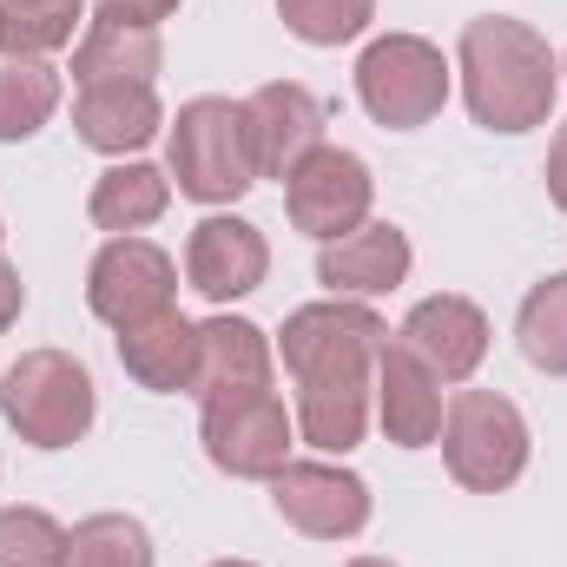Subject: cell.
Returning a JSON list of instances; mask_svg holds the SVG:
<instances>
[{
    "mask_svg": "<svg viewBox=\"0 0 567 567\" xmlns=\"http://www.w3.org/2000/svg\"><path fill=\"white\" fill-rule=\"evenodd\" d=\"M390 343V323L370 303H303L284 317V370L297 377V429L323 455H350L370 429L377 403V350Z\"/></svg>",
    "mask_w": 567,
    "mask_h": 567,
    "instance_id": "6da1fadb",
    "label": "cell"
},
{
    "mask_svg": "<svg viewBox=\"0 0 567 567\" xmlns=\"http://www.w3.org/2000/svg\"><path fill=\"white\" fill-rule=\"evenodd\" d=\"M462 100L475 113V126L488 133H535L555 113L561 93V60L548 53V40L508 13H482L462 27Z\"/></svg>",
    "mask_w": 567,
    "mask_h": 567,
    "instance_id": "7a4b0ae2",
    "label": "cell"
},
{
    "mask_svg": "<svg viewBox=\"0 0 567 567\" xmlns=\"http://www.w3.org/2000/svg\"><path fill=\"white\" fill-rule=\"evenodd\" d=\"M172 185L198 205H231L258 185V165H251V133H245V106L231 100H192L178 106L172 120Z\"/></svg>",
    "mask_w": 567,
    "mask_h": 567,
    "instance_id": "3957f363",
    "label": "cell"
},
{
    "mask_svg": "<svg viewBox=\"0 0 567 567\" xmlns=\"http://www.w3.org/2000/svg\"><path fill=\"white\" fill-rule=\"evenodd\" d=\"M435 442H442L449 475L462 488H475V495H502L528 468V423L495 390H455L449 410H442V435Z\"/></svg>",
    "mask_w": 567,
    "mask_h": 567,
    "instance_id": "277c9868",
    "label": "cell"
},
{
    "mask_svg": "<svg viewBox=\"0 0 567 567\" xmlns=\"http://www.w3.org/2000/svg\"><path fill=\"white\" fill-rule=\"evenodd\" d=\"M93 377L86 363H73L66 350H27L7 377H0V416L20 429V442L33 449H66L93 429Z\"/></svg>",
    "mask_w": 567,
    "mask_h": 567,
    "instance_id": "5b68a950",
    "label": "cell"
},
{
    "mask_svg": "<svg viewBox=\"0 0 567 567\" xmlns=\"http://www.w3.org/2000/svg\"><path fill=\"white\" fill-rule=\"evenodd\" d=\"M357 100H363V113L377 126L416 133L449 100V60L429 40H416V33H383L357 60Z\"/></svg>",
    "mask_w": 567,
    "mask_h": 567,
    "instance_id": "8992f818",
    "label": "cell"
},
{
    "mask_svg": "<svg viewBox=\"0 0 567 567\" xmlns=\"http://www.w3.org/2000/svg\"><path fill=\"white\" fill-rule=\"evenodd\" d=\"M370 198H377V178L357 152L343 145H317L290 178H284V212L303 238H350L357 225H370Z\"/></svg>",
    "mask_w": 567,
    "mask_h": 567,
    "instance_id": "52a82bcc",
    "label": "cell"
},
{
    "mask_svg": "<svg viewBox=\"0 0 567 567\" xmlns=\"http://www.w3.org/2000/svg\"><path fill=\"white\" fill-rule=\"evenodd\" d=\"M198 435H205V455L238 475V482H271L284 462H290V416H284L278 390H245V396H218V403H198Z\"/></svg>",
    "mask_w": 567,
    "mask_h": 567,
    "instance_id": "ba28073f",
    "label": "cell"
},
{
    "mask_svg": "<svg viewBox=\"0 0 567 567\" xmlns=\"http://www.w3.org/2000/svg\"><path fill=\"white\" fill-rule=\"evenodd\" d=\"M271 508L310 542H350L370 528V488L337 462H284L271 475Z\"/></svg>",
    "mask_w": 567,
    "mask_h": 567,
    "instance_id": "9c48e42d",
    "label": "cell"
},
{
    "mask_svg": "<svg viewBox=\"0 0 567 567\" xmlns=\"http://www.w3.org/2000/svg\"><path fill=\"white\" fill-rule=\"evenodd\" d=\"M172 284H178V265H172L158 245H145V238H113V245L93 258V271H86V303H93L100 323L133 330L145 317L172 310Z\"/></svg>",
    "mask_w": 567,
    "mask_h": 567,
    "instance_id": "30bf717a",
    "label": "cell"
},
{
    "mask_svg": "<svg viewBox=\"0 0 567 567\" xmlns=\"http://www.w3.org/2000/svg\"><path fill=\"white\" fill-rule=\"evenodd\" d=\"M245 133H251V165L258 178H290L317 145H323V106L310 86L271 80L245 100Z\"/></svg>",
    "mask_w": 567,
    "mask_h": 567,
    "instance_id": "8fae6325",
    "label": "cell"
},
{
    "mask_svg": "<svg viewBox=\"0 0 567 567\" xmlns=\"http://www.w3.org/2000/svg\"><path fill=\"white\" fill-rule=\"evenodd\" d=\"M442 377L396 337L377 350V423L396 449H429L442 435Z\"/></svg>",
    "mask_w": 567,
    "mask_h": 567,
    "instance_id": "7c38bea8",
    "label": "cell"
},
{
    "mask_svg": "<svg viewBox=\"0 0 567 567\" xmlns=\"http://www.w3.org/2000/svg\"><path fill=\"white\" fill-rule=\"evenodd\" d=\"M265 271H271V245L245 218H205L192 231V245H185V278H192L198 297H212V303L251 297L265 284Z\"/></svg>",
    "mask_w": 567,
    "mask_h": 567,
    "instance_id": "4fadbf2b",
    "label": "cell"
},
{
    "mask_svg": "<svg viewBox=\"0 0 567 567\" xmlns=\"http://www.w3.org/2000/svg\"><path fill=\"white\" fill-rule=\"evenodd\" d=\"M396 343L416 350L442 383H468L475 363L488 357V317H482L468 297H449V290H442V297H423V303L403 317Z\"/></svg>",
    "mask_w": 567,
    "mask_h": 567,
    "instance_id": "5bb4252c",
    "label": "cell"
},
{
    "mask_svg": "<svg viewBox=\"0 0 567 567\" xmlns=\"http://www.w3.org/2000/svg\"><path fill=\"white\" fill-rule=\"evenodd\" d=\"M158 27L120 20V13H93L80 47H73V86H152L158 80Z\"/></svg>",
    "mask_w": 567,
    "mask_h": 567,
    "instance_id": "9a60e30c",
    "label": "cell"
},
{
    "mask_svg": "<svg viewBox=\"0 0 567 567\" xmlns=\"http://www.w3.org/2000/svg\"><path fill=\"white\" fill-rule=\"evenodd\" d=\"M245 390H271V343L258 323L245 317H212L198 323V377L192 396L218 403V396H245Z\"/></svg>",
    "mask_w": 567,
    "mask_h": 567,
    "instance_id": "2e32d148",
    "label": "cell"
},
{
    "mask_svg": "<svg viewBox=\"0 0 567 567\" xmlns=\"http://www.w3.org/2000/svg\"><path fill=\"white\" fill-rule=\"evenodd\" d=\"M410 238L396 225H357L350 238L323 245L317 258V284H330L337 297H383L410 278Z\"/></svg>",
    "mask_w": 567,
    "mask_h": 567,
    "instance_id": "e0dca14e",
    "label": "cell"
},
{
    "mask_svg": "<svg viewBox=\"0 0 567 567\" xmlns=\"http://www.w3.org/2000/svg\"><path fill=\"white\" fill-rule=\"evenodd\" d=\"M120 363H126L133 383L158 390V396L192 390V377H198V323H185L178 310L145 317L133 330H120Z\"/></svg>",
    "mask_w": 567,
    "mask_h": 567,
    "instance_id": "ac0fdd59",
    "label": "cell"
},
{
    "mask_svg": "<svg viewBox=\"0 0 567 567\" xmlns=\"http://www.w3.org/2000/svg\"><path fill=\"white\" fill-rule=\"evenodd\" d=\"M73 126L93 152L126 158L158 133V93L152 86H86L80 106H73Z\"/></svg>",
    "mask_w": 567,
    "mask_h": 567,
    "instance_id": "d6986e66",
    "label": "cell"
},
{
    "mask_svg": "<svg viewBox=\"0 0 567 567\" xmlns=\"http://www.w3.org/2000/svg\"><path fill=\"white\" fill-rule=\"evenodd\" d=\"M165 205H172V178L158 172V165H145V158H126V165H113V172H100V185H93V225L100 231H113V238H133L145 231L152 218H165Z\"/></svg>",
    "mask_w": 567,
    "mask_h": 567,
    "instance_id": "ffe728a7",
    "label": "cell"
},
{
    "mask_svg": "<svg viewBox=\"0 0 567 567\" xmlns=\"http://www.w3.org/2000/svg\"><path fill=\"white\" fill-rule=\"evenodd\" d=\"M60 113V73L33 53H0V140H33Z\"/></svg>",
    "mask_w": 567,
    "mask_h": 567,
    "instance_id": "44dd1931",
    "label": "cell"
},
{
    "mask_svg": "<svg viewBox=\"0 0 567 567\" xmlns=\"http://www.w3.org/2000/svg\"><path fill=\"white\" fill-rule=\"evenodd\" d=\"M86 27V0H0V53H60Z\"/></svg>",
    "mask_w": 567,
    "mask_h": 567,
    "instance_id": "7402d4cb",
    "label": "cell"
},
{
    "mask_svg": "<svg viewBox=\"0 0 567 567\" xmlns=\"http://www.w3.org/2000/svg\"><path fill=\"white\" fill-rule=\"evenodd\" d=\"M515 337H522V357H528L542 377H567V271L542 278L522 297Z\"/></svg>",
    "mask_w": 567,
    "mask_h": 567,
    "instance_id": "603a6c76",
    "label": "cell"
},
{
    "mask_svg": "<svg viewBox=\"0 0 567 567\" xmlns=\"http://www.w3.org/2000/svg\"><path fill=\"white\" fill-rule=\"evenodd\" d=\"M66 567H152V535L133 515H93L66 535Z\"/></svg>",
    "mask_w": 567,
    "mask_h": 567,
    "instance_id": "cb8c5ba5",
    "label": "cell"
},
{
    "mask_svg": "<svg viewBox=\"0 0 567 567\" xmlns=\"http://www.w3.org/2000/svg\"><path fill=\"white\" fill-rule=\"evenodd\" d=\"M0 567H66V528L47 508H0Z\"/></svg>",
    "mask_w": 567,
    "mask_h": 567,
    "instance_id": "d4e9b609",
    "label": "cell"
},
{
    "mask_svg": "<svg viewBox=\"0 0 567 567\" xmlns=\"http://www.w3.org/2000/svg\"><path fill=\"white\" fill-rule=\"evenodd\" d=\"M278 13L303 47H343L370 27L377 0H278Z\"/></svg>",
    "mask_w": 567,
    "mask_h": 567,
    "instance_id": "484cf974",
    "label": "cell"
},
{
    "mask_svg": "<svg viewBox=\"0 0 567 567\" xmlns=\"http://www.w3.org/2000/svg\"><path fill=\"white\" fill-rule=\"evenodd\" d=\"M100 13H120V20H140V27H158L165 13H178V0H100Z\"/></svg>",
    "mask_w": 567,
    "mask_h": 567,
    "instance_id": "4316f807",
    "label": "cell"
},
{
    "mask_svg": "<svg viewBox=\"0 0 567 567\" xmlns=\"http://www.w3.org/2000/svg\"><path fill=\"white\" fill-rule=\"evenodd\" d=\"M548 198L567 212V126L555 133V145H548Z\"/></svg>",
    "mask_w": 567,
    "mask_h": 567,
    "instance_id": "83f0119b",
    "label": "cell"
},
{
    "mask_svg": "<svg viewBox=\"0 0 567 567\" xmlns=\"http://www.w3.org/2000/svg\"><path fill=\"white\" fill-rule=\"evenodd\" d=\"M20 303H27V290H20V271H13V265L0 258V330H7L13 317H20Z\"/></svg>",
    "mask_w": 567,
    "mask_h": 567,
    "instance_id": "f1b7e54d",
    "label": "cell"
},
{
    "mask_svg": "<svg viewBox=\"0 0 567 567\" xmlns=\"http://www.w3.org/2000/svg\"><path fill=\"white\" fill-rule=\"evenodd\" d=\"M343 567H396V561H377V555H357V561H343Z\"/></svg>",
    "mask_w": 567,
    "mask_h": 567,
    "instance_id": "f546056e",
    "label": "cell"
},
{
    "mask_svg": "<svg viewBox=\"0 0 567 567\" xmlns=\"http://www.w3.org/2000/svg\"><path fill=\"white\" fill-rule=\"evenodd\" d=\"M212 567H251V561H212Z\"/></svg>",
    "mask_w": 567,
    "mask_h": 567,
    "instance_id": "4dcf8cb0",
    "label": "cell"
},
{
    "mask_svg": "<svg viewBox=\"0 0 567 567\" xmlns=\"http://www.w3.org/2000/svg\"><path fill=\"white\" fill-rule=\"evenodd\" d=\"M561 73H567V66H561Z\"/></svg>",
    "mask_w": 567,
    "mask_h": 567,
    "instance_id": "1f68e13d",
    "label": "cell"
}]
</instances>
